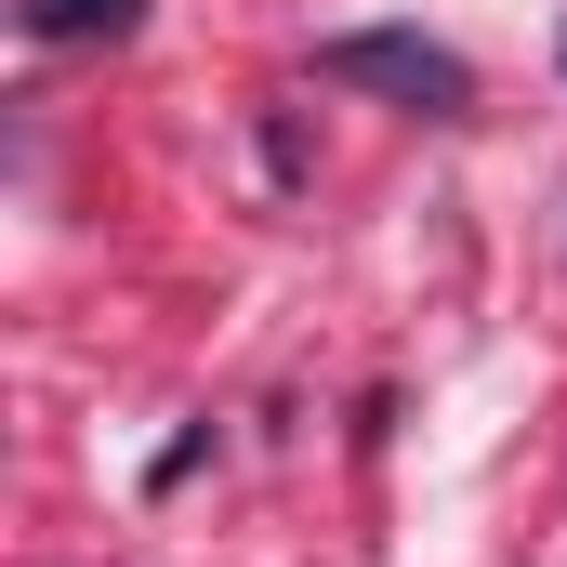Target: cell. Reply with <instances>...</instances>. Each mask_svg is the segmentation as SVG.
<instances>
[{
    "instance_id": "obj_1",
    "label": "cell",
    "mask_w": 567,
    "mask_h": 567,
    "mask_svg": "<svg viewBox=\"0 0 567 567\" xmlns=\"http://www.w3.org/2000/svg\"><path fill=\"white\" fill-rule=\"evenodd\" d=\"M317 66L357 80V93H396V106H423V120H449V106L475 93V66H462L449 40H423V27H357V40H330Z\"/></svg>"
},
{
    "instance_id": "obj_2",
    "label": "cell",
    "mask_w": 567,
    "mask_h": 567,
    "mask_svg": "<svg viewBox=\"0 0 567 567\" xmlns=\"http://www.w3.org/2000/svg\"><path fill=\"white\" fill-rule=\"evenodd\" d=\"M145 0H27V40H133Z\"/></svg>"
}]
</instances>
